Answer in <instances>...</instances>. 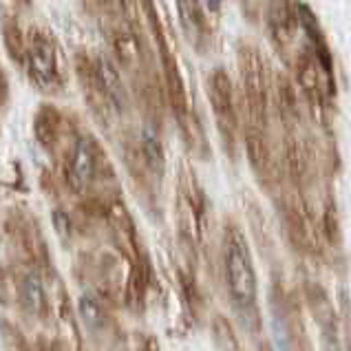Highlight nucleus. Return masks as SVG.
<instances>
[{"label": "nucleus", "instance_id": "f257e3e1", "mask_svg": "<svg viewBox=\"0 0 351 351\" xmlns=\"http://www.w3.org/2000/svg\"><path fill=\"white\" fill-rule=\"evenodd\" d=\"M223 276L232 309L247 329V334L261 338L258 312V280L247 239L234 221L223 228Z\"/></svg>", "mask_w": 351, "mask_h": 351}, {"label": "nucleus", "instance_id": "f03ea898", "mask_svg": "<svg viewBox=\"0 0 351 351\" xmlns=\"http://www.w3.org/2000/svg\"><path fill=\"white\" fill-rule=\"evenodd\" d=\"M241 102L245 108L243 130H258L269 135V82L261 51L250 43L239 47Z\"/></svg>", "mask_w": 351, "mask_h": 351}, {"label": "nucleus", "instance_id": "7ed1b4c3", "mask_svg": "<svg viewBox=\"0 0 351 351\" xmlns=\"http://www.w3.org/2000/svg\"><path fill=\"white\" fill-rule=\"evenodd\" d=\"M139 5H142L150 34H153L157 43V53H159V62H162V77H164V93L168 97V104L173 108L175 117L179 119L193 111V106H190V99H188V88L184 82L182 69H179L175 47L170 43V36L162 23V16L157 12L155 0H139Z\"/></svg>", "mask_w": 351, "mask_h": 351}, {"label": "nucleus", "instance_id": "20e7f679", "mask_svg": "<svg viewBox=\"0 0 351 351\" xmlns=\"http://www.w3.org/2000/svg\"><path fill=\"white\" fill-rule=\"evenodd\" d=\"M175 213H177L179 243L184 245L188 258L195 263L199 254V245H202L206 232V195L188 166H182V170H179Z\"/></svg>", "mask_w": 351, "mask_h": 351}, {"label": "nucleus", "instance_id": "39448f33", "mask_svg": "<svg viewBox=\"0 0 351 351\" xmlns=\"http://www.w3.org/2000/svg\"><path fill=\"white\" fill-rule=\"evenodd\" d=\"M25 69L29 80L43 93H60L64 86V69L60 45L51 32L43 27H32L27 32V58Z\"/></svg>", "mask_w": 351, "mask_h": 351}, {"label": "nucleus", "instance_id": "423d86ee", "mask_svg": "<svg viewBox=\"0 0 351 351\" xmlns=\"http://www.w3.org/2000/svg\"><path fill=\"white\" fill-rule=\"evenodd\" d=\"M294 69H296V82L300 86V91H303L309 113H312L318 126L329 128V97L336 95V86L323 73V69H320L309 45L296 53Z\"/></svg>", "mask_w": 351, "mask_h": 351}, {"label": "nucleus", "instance_id": "0eeeda50", "mask_svg": "<svg viewBox=\"0 0 351 351\" xmlns=\"http://www.w3.org/2000/svg\"><path fill=\"white\" fill-rule=\"evenodd\" d=\"M208 97L210 106H213L215 122L221 135L223 148L230 159H237V146H239V111H237V97L234 86L230 80L228 71L221 66H217L208 77Z\"/></svg>", "mask_w": 351, "mask_h": 351}, {"label": "nucleus", "instance_id": "6e6552de", "mask_svg": "<svg viewBox=\"0 0 351 351\" xmlns=\"http://www.w3.org/2000/svg\"><path fill=\"white\" fill-rule=\"evenodd\" d=\"M75 75H77L80 88H82V97L88 106V111L93 113V117L99 124L108 128L117 113L104 91L95 58H91L86 51H77L75 53Z\"/></svg>", "mask_w": 351, "mask_h": 351}, {"label": "nucleus", "instance_id": "1a4fd4ad", "mask_svg": "<svg viewBox=\"0 0 351 351\" xmlns=\"http://www.w3.org/2000/svg\"><path fill=\"white\" fill-rule=\"evenodd\" d=\"M34 135L38 144L56 157L66 146L64 142L75 135V128L53 104H43L34 115Z\"/></svg>", "mask_w": 351, "mask_h": 351}, {"label": "nucleus", "instance_id": "9d476101", "mask_svg": "<svg viewBox=\"0 0 351 351\" xmlns=\"http://www.w3.org/2000/svg\"><path fill=\"white\" fill-rule=\"evenodd\" d=\"M303 296H305V303L320 329V334L325 338L327 351H340V323H338V314L332 305L329 294L318 283L307 280Z\"/></svg>", "mask_w": 351, "mask_h": 351}, {"label": "nucleus", "instance_id": "9b49d317", "mask_svg": "<svg viewBox=\"0 0 351 351\" xmlns=\"http://www.w3.org/2000/svg\"><path fill=\"white\" fill-rule=\"evenodd\" d=\"M298 3L300 0H267V27L272 40L280 53H287L296 38L298 20Z\"/></svg>", "mask_w": 351, "mask_h": 351}, {"label": "nucleus", "instance_id": "f8f14e48", "mask_svg": "<svg viewBox=\"0 0 351 351\" xmlns=\"http://www.w3.org/2000/svg\"><path fill=\"white\" fill-rule=\"evenodd\" d=\"M298 20H300V29L307 34V43L312 47V51L318 60L320 69L323 73L334 82V58H332V47L327 43V36L320 27L318 18L314 14V9L305 5V3H298Z\"/></svg>", "mask_w": 351, "mask_h": 351}, {"label": "nucleus", "instance_id": "ddd939ff", "mask_svg": "<svg viewBox=\"0 0 351 351\" xmlns=\"http://www.w3.org/2000/svg\"><path fill=\"white\" fill-rule=\"evenodd\" d=\"M175 3H177L179 23H182L188 43L193 45L199 53H204L210 47V29L206 23L202 3H199V0H175Z\"/></svg>", "mask_w": 351, "mask_h": 351}, {"label": "nucleus", "instance_id": "4468645a", "mask_svg": "<svg viewBox=\"0 0 351 351\" xmlns=\"http://www.w3.org/2000/svg\"><path fill=\"white\" fill-rule=\"evenodd\" d=\"M18 305L20 309L32 318H45L47 316V292L45 280L38 269H27L18 280Z\"/></svg>", "mask_w": 351, "mask_h": 351}, {"label": "nucleus", "instance_id": "2eb2a0df", "mask_svg": "<svg viewBox=\"0 0 351 351\" xmlns=\"http://www.w3.org/2000/svg\"><path fill=\"white\" fill-rule=\"evenodd\" d=\"M77 316L82 320V325L95 336H108L113 327V320L108 316V309L104 300H99L95 294H82L77 298Z\"/></svg>", "mask_w": 351, "mask_h": 351}, {"label": "nucleus", "instance_id": "dca6fc26", "mask_svg": "<svg viewBox=\"0 0 351 351\" xmlns=\"http://www.w3.org/2000/svg\"><path fill=\"white\" fill-rule=\"evenodd\" d=\"M95 62H97V69H99V77H102L104 91H106L108 99H111L115 113L124 115L128 111L130 99H128V91L124 86L122 75H119V71H117V66L106 56H97Z\"/></svg>", "mask_w": 351, "mask_h": 351}, {"label": "nucleus", "instance_id": "f3484780", "mask_svg": "<svg viewBox=\"0 0 351 351\" xmlns=\"http://www.w3.org/2000/svg\"><path fill=\"white\" fill-rule=\"evenodd\" d=\"M139 142H142V153H144V159L150 168V173L155 175L157 182H162L164 170H166V155H164L162 139H159V122H155V119H146L142 135H139Z\"/></svg>", "mask_w": 351, "mask_h": 351}, {"label": "nucleus", "instance_id": "a211bd4d", "mask_svg": "<svg viewBox=\"0 0 351 351\" xmlns=\"http://www.w3.org/2000/svg\"><path fill=\"white\" fill-rule=\"evenodd\" d=\"M177 124H179V130H182V137H184V144L188 148V153L193 157H197V159H208L210 157V146H208L204 126H202V122H199L197 113L190 111L188 115L179 117Z\"/></svg>", "mask_w": 351, "mask_h": 351}, {"label": "nucleus", "instance_id": "6ab92c4d", "mask_svg": "<svg viewBox=\"0 0 351 351\" xmlns=\"http://www.w3.org/2000/svg\"><path fill=\"white\" fill-rule=\"evenodd\" d=\"M3 43L7 49V56L14 60L16 64H25L27 58V36L20 29L18 20L9 16L7 12L3 14Z\"/></svg>", "mask_w": 351, "mask_h": 351}, {"label": "nucleus", "instance_id": "aec40b11", "mask_svg": "<svg viewBox=\"0 0 351 351\" xmlns=\"http://www.w3.org/2000/svg\"><path fill=\"white\" fill-rule=\"evenodd\" d=\"M210 329H213L215 345H217L219 351H243V349H241L239 338H237L234 327L230 325V320H228V318H223V316H215V318H213V325H210Z\"/></svg>", "mask_w": 351, "mask_h": 351}, {"label": "nucleus", "instance_id": "412c9836", "mask_svg": "<svg viewBox=\"0 0 351 351\" xmlns=\"http://www.w3.org/2000/svg\"><path fill=\"white\" fill-rule=\"evenodd\" d=\"M53 226H56L58 234L62 239L64 237L71 239L73 228H71V217H69V213H64V210H56V213H53Z\"/></svg>", "mask_w": 351, "mask_h": 351}, {"label": "nucleus", "instance_id": "4be33fe9", "mask_svg": "<svg viewBox=\"0 0 351 351\" xmlns=\"http://www.w3.org/2000/svg\"><path fill=\"white\" fill-rule=\"evenodd\" d=\"M99 5H102L104 12H108V14H124L126 0H99Z\"/></svg>", "mask_w": 351, "mask_h": 351}, {"label": "nucleus", "instance_id": "5701e85b", "mask_svg": "<svg viewBox=\"0 0 351 351\" xmlns=\"http://www.w3.org/2000/svg\"><path fill=\"white\" fill-rule=\"evenodd\" d=\"M137 351H159V345L153 336H137Z\"/></svg>", "mask_w": 351, "mask_h": 351}, {"label": "nucleus", "instance_id": "b1692460", "mask_svg": "<svg viewBox=\"0 0 351 351\" xmlns=\"http://www.w3.org/2000/svg\"><path fill=\"white\" fill-rule=\"evenodd\" d=\"M0 104H3V111L9 104V80L5 71H0Z\"/></svg>", "mask_w": 351, "mask_h": 351}, {"label": "nucleus", "instance_id": "393cba45", "mask_svg": "<svg viewBox=\"0 0 351 351\" xmlns=\"http://www.w3.org/2000/svg\"><path fill=\"white\" fill-rule=\"evenodd\" d=\"M208 12H213V14L221 12V0H208Z\"/></svg>", "mask_w": 351, "mask_h": 351}, {"label": "nucleus", "instance_id": "a878e982", "mask_svg": "<svg viewBox=\"0 0 351 351\" xmlns=\"http://www.w3.org/2000/svg\"><path fill=\"white\" fill-rule=\"evenodd\" d=\"M16 3L23 5V7H29V5H32V0H16Z\"/></svg>", "mask_w": 351, "mask_h": 351}]
</instances>
